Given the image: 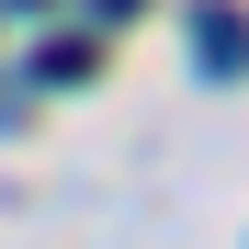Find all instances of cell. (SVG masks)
Returning a JSON list of instances; mask_svg holds the SVG:
<instances>
[{
  "instance_id": "3",
  "label": "cell",
  "mask_w": 249,
  "mask_h": 249,
  "mask_svg": "<svg viewBox=\"0 0 249 249\" xmlns=\"http://www.w3.org/2000/svg\"><path fill=\"white\" fill-rule=\"evenodd\" d=\"M91 12H102V23H136V12H147V0H91Z\"/></svg>"
},
{
  "instance_id": "4",
  "label": "cell",
  "mask_w": 249,
  "mask_h": 249,
  "mask_svg": "<svg viewBox=\"0 0 249 249\" xmlns=\"http://www.w3.org/2000/svg\"><path fill=\"white\" fill-rule=\"evenodd\" d=\"M0 12H46V0H0Z\"/></svg>"
},
{
  "instance_id": "2",
  "label": "cell",
  "mask_w": 249,
  "mask_h": 249,
  "mask_svg": "<svg viewBox=\"0 0 249 249\" xmlns=\"http://www.w3.org/2000/svg\"><path fill=\"white\" fill-rule=\"evenodd\" d=\"M34 68H46V79H91V34H57V46L34 57Z\"/></svg>"
},
{
  "instance_id": "1",
  "label": "cell",
  "mask_w": 249,
  "mask_h": 249,
  "mask_svg": "<svg viewBox=\"0 0 249 249\" xmlns=\"http://www.w3.org/2000/svg\"><path fill=\"white\" fill-rule=\"evenodd\" d=\"M193 46H204V68H215V79H238V68H249V12L204 0V12H193Z\"/></svg>"
}]
</instances>
